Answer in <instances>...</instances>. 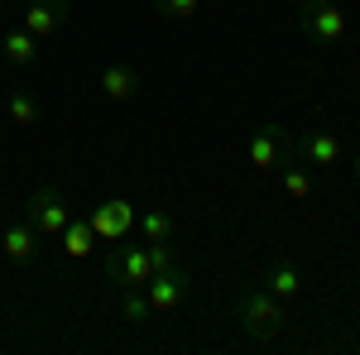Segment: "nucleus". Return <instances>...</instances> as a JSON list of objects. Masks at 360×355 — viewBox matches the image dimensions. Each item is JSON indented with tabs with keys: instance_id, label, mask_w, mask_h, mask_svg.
Here are the masks:
<instances>
[{
	"instance_id": "nucleus-2",
	"label": "nucleus",
	"mask_w": 360,
	"mask_h": 355,
	"mask_svg": "<svg viewBox=\"0 0 360 355\" xmlns=\"http://www.w3.org/2000/svg\"><path fill=\"white\" fill-rule=\"evenodd\" d=\"M106 278L115 283V293H130V288H144L149 278H154V254L149 245H120L111 250V259H106Z\"/></svg>"
},
{
	"instance_id": "nucleus-21",
	"label": "nucleus",
	"mask_w": 360,
	"mask_h": 355,
	"mask_svg": "<svg viewBox=\"0 0 360 355\" xmlns=\"http://www.w3.org/2000/svg\"><path fill=\"white\" fill-rule=\"evenodd\" d=\"M10 5H25V0H10Z\"/></svg>"
},
{
	"instance_id": "nucleus-3",
	"label": "nucleus",
	"mask_w": 360,
	"mask_h": 355,
	"mask_svg": "<svg viewBox=\"0 0 360 355\" xmlns=\"http://www.w3.org/2000/svg\"><path fill=\"white\" fill-rule=\"evenodd\" d=\"M298 29H303L312 44L332 49V44L346 39V10L332 5V0H303V10H298Z\"/></svg>"
},
{
	"instance_id": "nucleus-16",
	"label": "nucleus",
	"mask_w": 360,
	"mask_h": 355,
	"mask_svg": "<svg viewBox=\"0 0 360 355\" xmlns=\"http://www.w3.org/2000/svg\"><path fill=\"white\" fill-rule=\"evenodd\" d=\"M0 53L10 58L15 67H25V63H34V53H39V39H34L25 25H15V29L0 34Z\"/></svg>"
},
{
	"instance_id": "nucleus-12",
	"label": "nucleus",
	"mask_w": 360,
	"mask_h": 355,
	"mask_svg": "<svg viewBox=\"0 0 360 355\" xmlns=\"http://www.w3.org/2000/svg\"><path fill=\"white\" fill-rule=\"evenodd\" d=\"M139 91V72L130 63H106L101 67V96H111V101H130Z\"/></svg>"
},
{
	"instance_id": "nucleus-6",
	"label": "nucleus",
	"mask_w": 360,
	"mask_h": 355,
	"mask_svg": "<svg viewBox=\"0 0 360 355\" xmlns=\"http://www.w3.org/2000/svg\"><path fill=\"white\" fill-rule=\"evenodd\" d=\"M188 298V273L178 269V264H168V269H154V278L144 283V302H149V312L154 317H168V312H178Z\"/></svg>"
},
{
	"instance_id": "nucleus-19",
	"label": "nucleus",
	"mask_w": 360,
	"mask_h": 355,
	"mask_svg": "<svg viewBox=\"0 0 360 355\" xmlns=\"http://www.w3.org/2000/svg\"><path fill=\"white\" fill-rule=\"evenodd\" d=\"M154 10H159L164 20H173V25H188L197 10H202V0H154Z\"/></svg>"
},
{
	"instance_id": "nucleus-7",
	"label": "nucleus",
	"mask_w": 360,
	"mask_h": 355,
	"mask_svg": "<svg viewBox=\"0 0 360 355\" xmlns=\"http://www.w3.org/2000/svg\"><path fill=\"white\" fill-rule=\"evenodd\" d=\"M68 20H72V5H68V0H25V5H20V25H25L39 44L53 39Z\"/></svg>"
},
{
	"instance_id": "nucleus-15",
	"label": "nucleus",
	"mask_w": 360,
	"mask_h": 355,
	"mask_svg": "<svg viewBox=\"0 0 360 355\" xmlns=\"http://www.w3.org/2000/svg\"><path fill=\"white\" fill-rule=\"evenodd\" d=\"M274 173H278V183H283V197L288 202H307L312 197V173H307L303 159H283Z\"/></svg>"
},
{
	"instance_id": "nucleus-1",
	"label": "nucleus",
	"mask_w": 360,
	"mask_h": 355,
	"mask_svg": "<svg viewBox=\"0 0 360 355\" xmlns=\"http://www.w3.org/2000/svg\"><path fill=\"white\" fill-rule=\"evenodd\" d=\"M240 327L255 341H274L278 331H283V302L269 288H245L240 293Z\"/></svg>"
},
{
	"instance_id": "nucleus-5",
	"label": "nucleus",
	"mask_w": 360,
	"mask_h": 355,
	"mask_svg": "<svg viewBox=\"0 0 360 355\" xmlns=\"http://www.w3.org/2000/svg\"><path fill=\"white\" fill-rule=\"evenodd\" d=\"M86 221H91V231H96V240L101 245H120V240H130V231H135V207L125 202V197H111V202H96L91 212H86Z\"/></svg>"
},
{
	"instance_id": "nucleus-14",
	"label": "nucleus",
	"mask_w": 360,
	"mask_h": 355,
	"mask_svg": "<svg viewBox=\"0 0 360 355\" xmlns=\"http://www.w3.org/2000/svg\"><path fill=\"white\" fill-rule=\"evenodd\" d=\"M264 288H269L278 302H293L303 293V269H298L293 259H278L274 269H269V278H264Z\"/></svg>"
},
{
	"instance_id": "nucleus-22",
	"label": "nucleus",
	"mask_w": 360,
	"mask_h": 355,
	"mask_svg": "<svg viewBox=\"0 0 360 355\" xmlns=\"http://www.w3.org/2000/svg\"><path fill=\"white\" fill-rule=\"evenodd\" d=\"M356 164H360V159H356Z\"/></svg>"
},
{
	"instance_id": "nucleus-20",
	"label": "nucleus",
	"mask_w": 360,
	"mask_h": 355,
	"mask_svg": "<svg viewBox=\"0 0 360 355\" xmlns=\"http://www.w3.org/2000/svg\"><path fill=\"white\" fill-rule=\"evenodd\" d=\"M0 15H5V0H0Z\"/></svg>"
},
{
	"instance_id": "nucleus-17",
	"label": "nucleus",
	"mask_w": 360,
	"mask_h": 355,
	"mask_svg": "<svg viewBox=\"0 0 360 355\" xmlns=\"http://www.w3.org/2000/svg\"><path fill=\"white\" fill-rule=\"evenodd\" d=\"M135 226H139V235H144V245H173V231H178L173 212H164V207H149Z\"/></svg>"
},
{
	"instance_id": "nucleus-4",
	"label": "nucleus",
	"mask_w": 360,
	"mask_h": 355,
	"mask_svg": "<svg viewBox=\"0 0 360 355\" xmlns=\"http://www.w3.org/2000/svg\"><path fill=\"white\" fill-rule=\"evenodd\" d=\"M25 217H29V226L39 231V240H58L63 226L72 221V207H68V197H63L58 188H39L25 202Z\"/></svg>"
},
{
	"instance_id": "nucleus-10",
	"label": "nucleus",
	"mask_w": 360,
	"mask_h": 355,
	"mask_svg": "<svg viewBox=\"0 0 360 355\" xmlns=\"http://www.w3.org/2000/svg\"><path fill=\"white\" fill-rule=\"evenodd\" d=\"M298 159H303L307 168H336L346 159V144H341V135H332V130H307V135L298 139Z\"/></svg>"
},
{
	"instance_id": "nucleus-9",
	"label": "nucleus",
	"mask_w": 360,
	"mask_h": 355,
	"mask_svg": "<svg viewBox=\"0 0 360 355\" xmlns=\"http://www.w3.org/2000/svg\"><path fill=\"white\" fill-rule=\"evenodd\" d=\"M245 164L259 168V173H274V168L283 164V130H278V125H259V130H250Z\"/></svg>"
},
{
	"instance_id": "nucleus-13",
	"label": "nucleus",
	"mask_w": 360,
	"mask_h": 355,
	"mask_svg": "<svg viewBox=\"0 0 360 355\" xmlns=\"http://www.w3.org/2000/svg\"><path fill=\"white\" fill-rule=\"evenodd\" d=\"M5 115H10V125H15V130H29V125H39V115H44V106H39V91H29V86H15V91L5 96Z\"/></svg>"
},
{
	"instance_id": "nucleus-18",
	"label": "nucleus",
	"mask_w": 360,
	"mask_h": 355,
	"mask_svg": "<svg viewBox=\"0 0 360 355\" xmlns=\"http://www.w3.org/2000/svg\"><path fill=\"white\" fill-rule=\"evenodd\" d=\"M120 312H125V322L130 327H144L154 312H149V302H144V288H130V293H120Z\"/></svg>"
},
{
	"instance_id": "nucleus-11",
	"label": "nucleus",
	"mask_w": 360,
	"mask_h": 355,
	"mask_svg": "<svg viewBox=\"0 0 360 355\" xmlns=\"http://www.w3.org/2000/svg\"><path fill=\"white\" fill-rule=\"evenodd\" d=\"M58 240H63V254H68V259H91V250L101 245L86 217H72L68 226H63V235H58Z\"/></svg>"
},
{
	"instance_id": "nucleus-8",
	"label": "nucleus",
	"mask_w": 360,
	"mask_h": 355,
	"mask_svg": "<svg viewBox=\"0 0 360 355\" xmlns=\"http://www.w3.org/2000/svg\"><path fill=\"white\" fill-rule=\"evenodd\" d=\"M0 254H5L10 264H20V269L39 259V231L29 226V217H15V221L0 226Z\"/></svg>"
}]
</instances>
